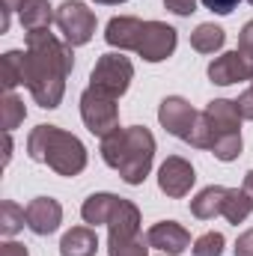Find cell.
Returning <instances> with one entry per match:
<instances>
[{"mask_svg": "<svg viewBox=\"0 0 253 256\" xmlns=\"http://www.w3.org/2000/svg\"><path fill=\"white\" fill-rule=\"evenodd\" d=\"M74 66L72 45L60 42L48 30L27 33V78L24 86L30 90L33 102L39 108H57L63 102L66 78Z\"/></svg>", "mask_w": 253, "mask_h": 256, "instance_id": "6da1fadb", "label": "cell"}, {"mask_svg": "<svg viewBox=\"0 0 253 256\" xmlns=\"http://www.w3.org/2000/svg\"><path fill=\"white\" fill-rule=\"evenodd\" d=\"M104 39L110 48L134 51L146 63H161L176 51V30L164 21H140L131 15H120L108 21Z\"/></svg>", "mask_w": 253, "mask_h": 256, "instance_id": "7a4b0ae2", "label": "cell"}, {"mask_svg": "<svg viewBox=\"0 0 253 256\" xmlns=\"http://www.w3.org/2000/svg\"><path fill=\"white\" fill-rule=\"evenodd\" d=\"M102 158H104L108 167H114L122 176V182L143 185V179L152 170L155 137L149 134V128H143V126L116 128L114 134H108L102 140Z\"/></svg>", "mask_w": 253, "mask_h": 256, "instance_id": "3957f363", "label": "cell"}, {"mask_svg": "<svg viewBox=\"0 0 253 256\" xmlns=\"http://www.w3.org/2000/svg\"><path fill=\"white\" fill-rule=\"evenodd\" d=\"M27 152L33 161L48 164L60 176H78L86 167V146L57 126H36L27 137Z\"/></svg>", "mask_w": 253, "mask_h": 256, "instance_id": "277c9868", "label": "cell"}, {"mask_svg": "<svg viewBox=\"0 0 253 256\" xmlns=\"http://www.w3.org/2000/svg\"><path fill=\"white\" fill-rule=\"evenodd\" d=\"M202 120L208 126V149L218 161H236L242 155V110L238 102L214 98L202 110Z\"/></svg>", "mask_w": 253, "mask_h": 256, "instance_id": "5b68a950", "label": "cell"}, {"mask_svg": "<svg viewBox=\"0 0 253 256\" xmlns=\"http://www.w3.org/2000/svg\"><path fill=\"white\" fill-rule=\"evenodd\" d=\"M131 78H134V66L128 57H122V51H110V54H102L98 63L90 74V86L110 96V98H120L126 96L128 86H131Z\"/></svg>", "mask_w": 253, "mask_h": 256, "instance_id": "8992f818", "label": "cell"}, {"mask_svg": "<svg viewBox=\"0 0 253 256\" xmlns=\"http://www.w3.org/2000/svg\"><path fill=\"white\" fill-rule=\"evenodd\" d=\"M80 120L84 126L90 128L96 137H108L120 128V108H116V98L86 86L84 96H80Z\"/></svg>", "mask_w": 253, "mask_h": 256, "instance_id": "52a82bcc", "label": "cell"}, {"mask_svg": "<svg viewBox=\"0 0 253 256\" xmlns=\"http://www.w3.org/2000/svg\"><path fill=\"white\" fill-rule=\"evenodd\" d=\"M54 24L60 27L63 39L78 48V45H86L96 33V12L86 9L80 0H66L57 6V15H54Z\"/></svg>", "mask_w": 253, "mask_h": 256, "instance_id": "ba28073f", "label": "cell"}, {"mask_svg": "<svg viewBox=\"0 0 253 256\" xmlns=\"http://www.w3.org/2000/svg\"><path fill=\"white\" fill-rule=\"evenodd\" d=\"M158 120L167 128V134L185 140V143H196V128H200V110L190 108V102H185L182 96H167L158 108Z\"/></svg>", "mask_w": 253, "mask_h": 256, "instance_id": "9c48e42d", "label": "cell"}, {"mask_svg": "<svg viewBox=\"0 0 253 256\" xmlns=\"http://www.w3.org/2000/svg\"><path fill=\"white\" fill-rule=\"evenodd\" d=\"M208 80L218 86H230L238 80H253V57L244 54L242 48L226 51L208 63Z\"/></svg>", "mask_w": 253, "mask_h": 256, "instance_id": "30bf717a", "label": "cell"}, {"mask_svg": "<svg viewBox=\"0 0 253 256\" xmlns=\"http://www.w3.org/2000/svg\"><path fill=\"white\" fill-rule=\"evenodd\" d=\"M194 182H196L194 167H190L182 155H170L161 164V170H158V188L167 194V196H173V200L185 196L194 188Z\"/></svg>", "mask_w": 253, "mask_h": 256, "instance_id": "8fae6325", "label": "cell"}, {"mask_svg": "<svg viewBox=\"0 0 253 256\" xmlns=\"http://www.w3.org/2000/svg\"><path fill=\"white\" fill-rule=\"evenodd\" d=\"M24 214H27L30 232H36V236H51L63 224V206L54 196H36V200H30L27 208H24Z\"/></svg>", "mask_w": 253, "mask_h": 256, "instance_id": "7c38bea8", "label": "cell"}, {"mask_svg": "<svg viewBox=\"0 0 253 256\" xmlns=\"http://www.w3.org/2000/svg\"><path fill=\"white\" fill-rule=\"evenodd\" d=\"M146 242H149V248H155V250H161V254L179 256L190 248V232L182 224H176V220H161V224L149 226Z\"/></svg>", "mask_w": 253, "mask_h": 256, "instance_id": "4fadbf2b", "label": "cell"}, {"mask_svg": "<svg viewBox=\"0 0 253 256\" xmlns=\"http://www.w3.org/2000/svg\"><path fill=\"white\" fill-rule=\"evenodd\" d=\"M108 242H128V238H137L140 236V212L134 202L128 200H116L110 218H108Z\"/></svg>", "mask_w": 253, "mask_h": 256, "instance_id": "5bb4252c", "label": "cell"}, {"mask_svg": "<svg viewBox=\"0 0 253 256\" xmlns=\"http://www.w3.org/2000/svg\"><path fill=\"white\" fill-rule=\"evenodd\" d=\"M226 191H230V188H224V185H208V188H202V191L190 200V214L200 218V220H212V218L224 214Z\"/></svg>", "mask_w": 253, "mask_h": 256, "instance_id": "9a60e30c", "label": "cell"}, {"mask_svg": "<svg viewBox=\"0 0 253 256\" xmlns=\"http://www.w3.org/2000/svg\"><path fill=\"white\" fill-rule=\"evenodd\" d=\"M98 236L90 226H72L60 242V256H96Z\"/></svg>", "mask_w": 253, "mask_h": 256, "instance_id": "2e32d148", "label": "cell"}, {"mask_svg": "<svg viewBox=\"0 0 253 256\" xmlns=\"http://www.w3.org/2000/svg\"><path fill=\"white\" fill-rule=\"evenodd\" d=\"M57 12H51L48 0H21L18 3V18H21V27L27 33L33 30H48L51 21H54Z\"/></svg>", "mask_w": 253, "mask_h": 256, "instance_id": "e0dca14e", "label": "cell"}, {"mask_svg": "<svg viewBox=\"0 0 253 256\" xmlns=\"http://www.w3.org/2000/svg\"><path fill=\"white\" fill-rule=\"evenodd\" d=\"M116 200H120V196H114V194H92V196L84 200V206H80V218H84L90 226L108 224V218H110Z\"/></svg>", "mask_w": 253, "mask_h": 256, "instance_id": "ac0fdd59", "label": "cell"}, {"mask_svg": "<svg viewBox=\"0 0 253 256\" xmlns=\"http://www.w3.org/2000/svg\"><path fill=\"white\" fill-rule=\"evenodd\" d=\"M0 78H3L6 92H12L18 84H24V78H27V51H6L3 63H0Z\"/></svg>", "mask_w": 253, "mask_h": 256, "instance_id": "d6986e66", "label": "cell"}, {"mask_svg": "<svg viewBox=\"0 0 253 256\" xmlns=\"http://www.w3.org/2000/svg\"><path fill=\"white\" fill-rule=\"evenodd\" d=\"M224 42H226V33L218 24H200L190 33V48L200 51V54H218L224 48Z\"/></svg>", "mask_w": 253, "mask_h": 256, "instance_id": "ffe728a7", "label": "cell"}, {"mask_svg": "<svg viewBox=\"0 0 253 256\" xmlns=\"http://www.w3.org/2000/svg\"><path fill=\"white\" fill-rule=\"evenodd\" d=\"M253 212V202L250 196L244 194V188H230L226 191V202H224V218L230 220V224H244L248 220V214Z\"/></svg>", "mask_w": 253, "mask_h": 256, "instance_id": "44dd1931", "label": "cell"}, {"mask_svg": "<svg viewBox=\"0 0 253 256\" xmlns=\"http://www.w3.org/2000/svg\"><path fill=\"white\" fill-rule=\"evenodd\" d=\"M24 224H27L24 208H21L18 202H12V200H3V202H0V232H3L6 238H12Z\"/></svg>", "mask_w": 253, "mask_h": 256, "instance_id": "7402d4cb", "label": "cell"}, {"mask_svg": "<svg viewBox=\"0 0 253 256\" xmlns=\"http://www.w3.org/2000/svg\"><path fill=\"white\" fill-rule=\"evenodd\" d=\"M24 116H27L24 102H21L18 96L6 92V96H3V104H0V120H3V128H6V131L18 128L21 122H24Z\"/></svg>", "mask_w": 253, "mask_h": 256, "instance_id": "603a6c76", "label": "cell"}, {"mask_svg": "<svg viewBox=\"0 0 253 256\" xmlns=\"http://www.w3.org/2000/svg\"><path fill=\"white\" fill-rule=\"evenodd\" d=\"M194 256H220L224 254V236L220 232H202L196 242H194Z\"/></svg>", "mask_w": 253, "mask_h": 256, "instance_id": "cb8c5ba5", "label": "cell"}, {"mask_svg": "<svg viewBox=\"0 0 253 256\" xmlns=\"http://www.w3.org/2000/svg\"><path fill=\"white\" fill-rule=\"evenodd\" d=\"M108 254L110 256H149V242L128 238V242H108Z\"/></svg>", "mask_w": 253, "mask_h": 256, "instance_id": "d4e9b609", "label": "cell"}, {"mask_svg": "<svg viewBox=\"0 0 253 256\" xmlns=\"http://www.w3.org/2000/svg\"><path fill=\"white\" fill-rule=\"evenodd\" d=\"M206 9H212V12H218V15H230L236 6H238V0H200Z\"/></svg>", "mask_w": 253, "mask_h": 256, "instance_id": "484cf974", "label": "cell"}, {"mask_svg": "<svg viewBox=\"0 0 253 256\" xmlns=\"http://www.w3.org/2000/svg\"><path fill=\"white\" fill-rule=\"evenodd\" d=\"M164 6H167L170 12H176V15H190V12H196V0H164Z\"/></svg>", "mask_w": 253, "mask_h": 256, "instance_id": "4316f807", "label": "cell"}, {"mask_svg": "<svg viewBox=\"0 0 253 256\" xmlns=\"http://www.w3.org/2000/svg\"><path fill=\"white\" fill-rule=\"evenodd\" d=\"M238 110H242L244 120H253V80H250V86L238 96Z\"/></svg>", "mask_w": 253, "mask_h": 256, "instance_id": "83f0119b", "label": "cell"}, {"mask_svg": "<svg viewBox=\"0 0 253 256\" xmlns=\"http://www.w3.org/2000/svg\"><path fill=\"white\" fill-rule=\"evenodd\" d=\"M238 48L253 57V21H248V24L242 27V33H238Z\"/></svg>", "mask_w": 253, "mask_h": 256, "instance_id": "f1b7e54d", "label": "cell"}, {"mask_svg": "<svg viewBox=\"0 0 253 256\" xmlns=\"http://www.w3.org/2000/svg\"><path fill=\"white\" fill-rule=\"evenodd\" d=\"M236 256H253V230L242 232L236 242Z\"/></svg>", "mask_w": 253, "mask_h": 256, "instance_id": "f546056e", "label": "cell"}, {"mask_svg": "<svg viewBox=\"0 0 253 256\" xmlns=\"http://www.w3.org/2000/svg\"><path fill=\"white\" fill-rule=\"evenodd\" d=\"M0 256H30V250L18 242H6V244H0Z\"/></svg>", "mask_w": 253, "mask_h": 256, "instance_id": "4dcf8cb0", "label": "cell"}, {"mask_svg": "<svg viewBox=\"0 0 253 256\" xmlns=\"http://www.w3.org/2000/svg\"><path fill=\"white\" fill-rule=\"evenodd\" d=\"M242 188H244V194L250 196V202H253V170L250 173H244V185H242Z\"/></svg>", "mask_w": 253, "mask_h": 256, "instance_id": "1f68e13d", "label": "cell"}, {"mask_svg": "<svg viewBox=\"0 0 253 256\" xmlns=\"http://www.w3.org/2000/svg\"><path fill=\"white\" fill-rule=\"evenodd\" d=\"M96 3H104V6H116V3H126V0H96Z\"/></svg>", "mask_w": 253, "mask_h": 256, "instance_id": "d6a6232c", "label": "cell"}, {"mask_svg": "<svg viewBox=\"0 0 253 256\" xmlns=\"http://www.w3.org/2000/svg\"><path fill=\"white\" fill-rule=\"evenodd\" d=\"M248 3H250V6H253V0H248Z\"/></svg>", "mask_w": 253, "mask_h": 256, "instance_id": "836d02e7", "label": "cell"}]
</instances>
